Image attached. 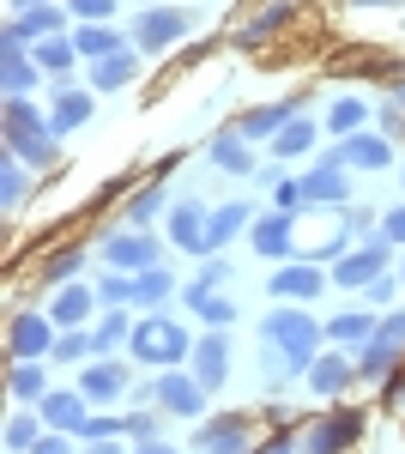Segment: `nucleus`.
I'll use <instances>...</instances> for the list:
<instances>
[{
	"mask_svg": "<svg viewBox=\"0 0 405 454\" xmlns=\"http://www.w3.org/2000/svg\"><path fill=\"white\" fill-rule=\"evenodd\" d=\"M321 340H327V327H315L297 303H278L261 321V370H267V387H284L291 376H308V364L321 357Z\"/></svg>",
	"mask_w": 405,
	"mask_h": 454,
	"instance_id": "f257e3e1",
	"label": "nucleus"
},
{
	"mask_svg": "<svg viewBox=\"0 0 405 454\" xmlns=\"http://www.w3.org/2000/svg\"><path fill=\"white\" fill-rule=\"evenodd\" d=\"M6 152L25 158V164H55V128L31 98H6Z\"/></svg>",
	"mask_w": 405,
	"mask_h": 454,
	"instance_id": "f03ea898",
	"label": "nucleus"
},
{
	"mask_svg": "<svg viewBox=\"0 0 405 454\" xmlns=\"http://www.w3.org/2000/svg\"><path fill=\"white\" fill-rule=\"evenodd\" d=\"M128 346H134V364H152V370H175L182 357H194V333H188V327H175L169 315L152 309V315H145V321L134 327V340H128Z\"/></svg>",
	"mask_w": 405,
	"mask_h": 454,
	"instance_id": "7ed1b4c3",
	"label": "nucleus"
},
{
	"mask_svg": "<svg viewBox=\"0 0 405 454\" xmlns=\"http://www.w3.org/2000/svg\"><path fill=\"white\" fill-rule=\"evenodd\" d=\"M188 31H194V12H182V6H139L134 49L139 55H164V49H175Z\"/></svg>",
	"mask_w": 405,
	"mask_h": 454,
	"instance_id": "20e7f679",
	"label": "nucleus"
},
{
	"mask_svg": "<svg viewBox=\"0 0 405 454\" xmlns=\"http://www.w3.org/2000/svg\"><path fill=\"white\" fill-rule=\"evenodd\" d=\"M55 340H61V327H55V315H49V309H19V315H12V327H6L12 364H43V357H55Z\"/></svg>",
	"mask_w": 405,
	"mask_h": 454,
	"instance_id": "39448f33",
	"label": "nucleus"
},
{
	"mask_svg": "<svg viewBox=\"0 0 405 454\" xmlns=\"http://www.w3.org/2000/svg\"><path fill=\"white\" fill-rule=\"evenodd\" d=\"M103 267H121V273L164 267V243L152 231H115V237H103Z\"/></svg>",
	"mask_w": 405,
	"mask_h": 454,
	"instance_id": "423d86ee",
	"label": "nucleus"
},
{
	"mask_svg": "<svg viewBox=\"0 0 405 454\" xmlns=\"http://www.w3.org/2000/svg\"><path fill=\"white\" fill-rule=\"evenodd\" d=\"M134 370L121 364V357H91L85 364V376H79V394L91 400V406H115V400H128L134 394Z\"/></svg>",
	"mask_w": 405,
	"mask_h": 454,
	"instance_id": "0eeeda50",
	"label": "nucleus"
},
{
	"mask_svg": "<svg viewBox=\"0 0 405 454\" xmlns=\"http://www.w3.org/2000/svg\"><path fill=\"white\" fill-rule=\"evenodd\" d=\"M387 248H393V243L375 237V243L339 254V261H333V285H339V291H370V285L381 279V267H387Z\"/></svg>",
	"mask_w": 405,
	"mask_h": 454,
	"instance_id": "6e6552de",
	"label": "nucleus"
},
{
	"mask_svg": "<svg viewBox=\"0 0 405 454\" xmlns=\"http://www.w3.org/2000/svg\"><path fill=\"white\" fill-rule=\"evenodd\" d=\"M36 79H49V73L36 67V55L25 49V43L0 36V98H31Z\"/></svg>",
	"mask_w": 405,
	"mask_h": 454,
	"instance_id": "1a4fd4ad",
	"label": "nucleus"
},
{
	"mask_svg": "<svg viewBox=\"0 0 405 454\" xmlns=\"http://www.w3.org/2000/svg\"><path fill=\"white\" fill-rule=\"evenodd\" d=\"M152 400H158V412H175V419H200L206 412V387L194 376H182V370H164L152 382Z\"/></svg>",
	"mask_w": 405,
	"mask_h": 454,
	"instance_id": "9d476101",
	"label": "nucleus"
},
{
	"mask_svg": "<svg viewBox=\"0 0 405 454\" xmlns=\"http://www.w3.org/2000/svg\"><path fill=\"white\" fill-rule=\"evenodd\" d=\"M224 376H230V333L206 327L200 340H194V382L212 394V387H224Z\"/></svg>",
	"mask_w": 405,
	"mask_h": 454,
	"instance_id": "9b49d317",
	"label": "nucleus"
},
{
	"mask_svg": "<svg viewBox=\"0 0 405 454\" xmlns=\"http://www.w3.org/2000/svg\"><path fill=\"white\" fill-rule=\"evenodd\" d=\"M206 224H212V212L200 207V200H175L169 207V243L182 248V254H194V261H206L212 248H206Z\"/></svg>",
	"mask_w": 405,
	"mask_h": 454,
	"instance_id": "f8f14e48",
	"label": "nucleus"
},
{
	"mask_svg": "<svg viewBox=\"0 0 405 454\" xmlns=\"http://www.w3.org/2000/svg\"><path fill=\"white\" fill-rule=\"evenodd\" d=\"M303 200L308 207H351V176H345L339 158H321V164L303 176Z\"/></svg>",
	"mask_w": 405,
	"mask_h": 454,
	"instance_id": "ddd939ff",
	"label": "nucleus"
},
{
	"mask_svg": "<svg viewBox=\"0 0 405 454\" xmlns=\"http://www.w3.org/2000/svg\"><path fill=\"white\" fill-rule=\"evenodd\" d=\"M357 430H363V419H357V412H327L321 424H308L303 449L308 454H345L351 442H357Z\"/></svg>",
	"mask_w": 405,
	"mask_h": 454,
	"instance_id": "4468645a",
	"label": "nucleus"
},
{
	"mask_svg": "<svg viewBox=\"0 0 405 454\" xmlns=\"http://www.w3.org/2000/svg\"><path fill=\"white\" fill-rule=\"evenodd\" d=\"M327 158H339L345 170H387L393 164V145H387V134H345L339 152H327Z\"/></svg>",
	"mask_w": 405,
	"mask_h": 454,
	"instance_id": "2eb2a0df",
	"label": "nucleus"
},
{
	"mask_svg": "<svg viewBox=\"0 0 405 454\" xmlns=\"http://www.w3.org/2000/svg\"><path fill=\"white\" fill-rule=\"evenodd\" d=\"M357 376H363V370H357V364H351V357H345L339 346H333V351H321V357L308 364V387H315L321 400H339V394L357 382Z\"/></svg>",
	"mask_w": 405,
	"mask_h": 454,
	"instance_id": "dca6fc26",
	"label": "nucleus"
},
{
	"mask_svg": "<svg viewBox=\"0 0 405 454\" xmlns=\"http://www.w3.org/2000/svg\"><path fill=\"white\" fill-rule=\"evenodd\" d=\"M278 303H308V297H321L327 291V279H321V267L315 261H291V267H278L272 273V285H267Z\"/></svg>",
	"mask_w": 405,
	"mask_h": 454,
	"instance_id": "f3484780",
	"label": "nucleus"
},
{
	"mask_svg": "<svg viewBox=\"0 0 405 454\" xmlns=\"http://www.w3.org/2000/svg\"><path fill=\"white\" fill-rule=\"evenodd\" d=\"M194 449H200V454H242V449H248V419H242V412L206 419L200 430H194Z\"/></svg>",
	"mask_w": 405,
	"mask_h": 454,
	"instance_id": "a211bd4d",
	"label": "nucleus"
},
{
	"mask_svg": "<svg viewBox=\"0 0 405 454\" xmlns=\"http://www.w3.org/2000/svg\"><path fill=\"white\" fill-rule=\"evenodd\" d=\"M297 115H303V98H278V104L248 109V115L237 121V134H242V140H278V128L297 121Z\"/></svg>",
	"mask_w": 405,
	"mask_h": 454,
	"instance_id": "6ab92c4d",
	"label": "nucleus"
},
{
	"mask_svg": "<svg viewBox=\"0 0 405 454\" xmlns=\"http://www.w3.org/2000/svg\"><path fill=\"white\" fill-rule=\"evenodd\" d=\"M36 412H43V424H49V430L79 436V424L91 419V400H85L79 387H55V394H43V406H36Z\"/></svg>",
	"mask_w": 405,
	"mask_h": 454,
	"instance_id": "aec40b11",
	"label": "nucleus"
},
{
	"mask_svg": "<svg viewBox=\"0 0 405 454\" xmlns=\"http://www.w3.org/2000/svg\"><path fill=\"white\" fill-rule=\"evenodd\" d=\"M61 31H67V12H61L55 0H43L31 12H12V25H6L12 43H43V36H61Z\"/></svg>",
	"mask_w": 405,
	"mask_h": 454,
	"instance_id": "412c9836",
	"label": "nucleus"
},
{
	"mask_svg": "<svg viewBox=\"0 0 405 454\" xmlns=\"http://www.w3.org/2000/svg\"><path fill=\"white\" fill-rule=\"evenodd\" d=\"M91 109H97V91H73V85H61L55 104H49V128H55V140H67L73 128H85Z\"/></svg>",
	"mask_w": 405,
	"mask_h": 454,
	"instance_id": "4be33fe9",
	"label": "nucleus"
},
{
	"mask_svg": "<svg viewBox=\"0 0 405 454\" xmlns=\"http://www.w3.org/2000/svg\"><path fill=\"white\" fill-rule=\"evenodd\" d=\"M291 231H297V212H278L272 207L267 218H254V254H267V261H284L291 254Z\"/></svg>",
	"mask_w": 405,
	"mask_h": 454,
	"instance_id": "5701e85b",
	"label": "nucleus"
},
{
	"mask_svg": "<svg viewBox=\"0 0 405 454\" xmlns=\"http://www.w3.org/2000/svg\"><path fill=\"white\" fill-rule=\"evenodd\" d=\"M182 303L200 315L206 327H230V321H237V297H218V285H206V279L188 285V291H182Z\"/></svg>",
	"mask_w": 405,
	"mask_h": 454,
	"instance_id": "b1692460",
	"label": "nucleus"
},
{
	"mask_svg": "<svg viewBox=\"0 0 405 454\" xmlns=\"http://www.w3.org/2000/svg\"><path fill=\"white\" fill-rule=\"evenodd\" d=\"M134 73H139V49H115V55L91 61V91L109 98V91H121V85H134Z\"/></svg>",
	"mask_w": 405,
	"mask_h": 454,
	"instance_id": "393cba45",
	"label": "nucleus"
},
{
	"mask_svg": "<svg viewBox=\"0 0 405 454\" xmlns=\"http://www.w3.org/2000/svg\"><path fill=\"white\" fill-rule=\"evenodd\" d=\"M97 309V285H61L55 297H49V315H55V327H79L85 315Z\"/></svg>",
	"mask_w": 405,
	"mask_h": 454,
	"instance_id": "a878e982",
	"label": "nucleus"
},
{
	"mask_svg": "<svg viewBox=\"0 0 405 454\" xmlns=\"http://www.w3.org/2000/svg\"><path fill=\"white\" fill-rule=\"evenodd\" d=\"M242 231H254V207H248V200H230V207L212 212V224H206V248L218 254V248L230 243V237H242Z\"/></svg>",
	"mask_w": 405,
	"mask_h": 454,
	"instance_id": "bb28decb",
	"label": "nucleus"
},
{
	"mask_svg": "<svg viewBox=\"0 0 405 454\" xmlns=\"http://www.w3.org/2000/svg\"><path fill=\"white\" fill-rule=\"evenodd\" d=\"M248 145L254 140H242V134H218V140L206 145V158L224 176H242V182H248V176H254V152H248Z\"/></svg>",
	"mask_w": 405,
	"mask_h": 454,
	"instance_id": "cd10ccee",
	"label": "nucleus"
},
{
	"mask_svg": "<svg viewBox=\"0 0 405 454\" xmlns=\"http://www.w3.org/2000/svg\"><path fill=\"white\" fill-rule=\"evenodd\" d=\"M370 333H375V315L370 309H345L327 321V340H333L339 351H363L370 346Z\"/></svg>",
	"mask_w": 405,
	"mask_h": 454,
	"instance_id": "c85d7f7f",
	"label": "nucleus"
},
{
	"mask_svg": "<svg viewBox=\"0 0 405 454\" xmlns=\"http://www.w3.org/2000/svg\"><path fill=\"white\" fill-rule=\"evenodd\" d=\"M169 291H182V285H175V273H169V267H145V273H134V309H164V297Z\"/></svg>",
	"mask_w": 405,
	"mask_h": 454,
	"instance_id": "c756f323",
	"label": "nucleus"
},
{
	"mask_svg": "<svg viewBox=\"0 0 405 454\" xmlns=\"http://www.w3.org/2000/svg\"><path fill=\"white\" fill-rule=\"evenodd\" d=\"M31 55H36V67L49 73V79H67V73H73V61H79V43H73V36L61 31V36H43V43H36Z\"/></svg>",
	"mask_w": 405,
	"mask_h": 454,
	"instance_id": "7c9ffc66",
	"label": "nucleus"
},
{
	"mask_svg": "<svg viewBox=\"0 0 405 454\" xmlns=\"http://www.w3.org/2000/svg\"><path fill=\"white\" fill-rule=\"evenodd\" d=\"M73 43H79V61H103V55H115V49H134L115 25H79Z\"/></svg>",
	"mask_w": 405,
	"mask_h": 454,
	"instance_id": "2f4dec72",
	"label": "nucleus"
},
{
	"mask_svg": "<svg viewBox=\"0 0 405 454\" xmlns=\"http://www.w3.org/2000/svg\"><path fill=\"white\" fill-rule=\"evenodd\" d=\"M25 194H31V164L25 158H12V152H0V207H25Z\"/></svg>",
	"mask_w": 405,
	"mask_h": 454,
	"instance_id": "473e14b6",
	"label": "nucleus"
},
{
	"mask_svg": "<svg viewBox=\"0 0 405 454\" xmlns=\"http://www.w3.org/2000/svg\"><path fill=\"white\" fill-rule=\"evenodd\" d=\"M164 182H145V188H139V194H128V224H134V231H152V224H158V218H164Z\"/></svg>",
	"mask_w": 405,
	"mask_h": 454,
	"instance_id": "72a5a7b5",
	"label": "nucleus"
},
{
	"mask_svg": "<svg viewBox=\"0 0 405 454\" xmlns=\"http://www.w3.org/2000/svg\"><path fill=\"white\" fill-rule=\"evenodd\" d=\"M128 340H134V315H128V309H109V315L97 321V333H91L97 357H115V351L128 346Z\"/></svg>",
	"mask_w": 405,
	"mask_h": 454,
	"instance_id": "f704fd0d",
	"label": "nucleus"
},
{
	"mask_svg": "<svg viewBox=\"0 0 405 454\" xmlns=\"http://www.w3.org/2000/svg\"><path fill=\"white\" fill-rule=\"evenodd\" d=\"M308 145H315V121H308V115H297V121H284V128H278L272 158H284V164H291V158H303Z\"/></svg>",
	"mask_w": 405,
	"mask_h": 454,
	"instance_id": "c9c22d12",
	"label": "nucleus"
},
{
	"mask_svg": "<svg viewBox=\"0 0 405 454\" xmlns=\"http://www.w3.org/2000/svg\"><path fill=\"white\" fill-rule=\"evenodd\" d=\"M43 394H49V370L43 364H12V400L19 406H43Z\"/></svg>",
	"mask_w": 405,
	"mask_h": 454,
	"instance_id": "e433bc0d",
	"label": "nucleus"
},
{
	"mask_svg": "<svg viewBox=\"0 0 405 454\" xmlns=\"http://www.w3.org/2000/svg\"><path fill=\"white\" fill-rule=\"evenodd\" d=\"M43 430H49V424H43V412H12V419H6V449L12 454H31L36 442H43Z\"/></svg>",
	"mask_w": 405,
	"mask_h": 454,
	"instance_id": "4c0bfd02",
	"label": "nucleus"
},
{
	"mask_svg": "<svg viewBox=\"0 0 405 454\" xmlns=\"http://www.w3.org/2000/svg\"><path fill=\"white\" fill-rule=\"evenodd\" d=\"M400 351H405V346H393V340H381V333H370V346L357 351V370H363V376H387V370L400 364Z\"/></svg>",
	"mask_w": 405,
	"mask_h": 454,
	"instance_id": "58836bf2",
	"label": "nucleus"
},
{
	"mask_svg": "<svg viewBox=\"0 0 405 454\" xmlns=\"http://www.w3.org/2000/svg\"><path fill=\"white\" fill-rule=\"evenodd\" d=\"M363 121H370V109L357 104V98H333V109H327V128H333L339 140H345V134H363Z\"/></svg>",
	"mask_w": 405,
	"mask_h": 454,
	"instance_id": "ea45409f",
	"label": "nucleus"
},
{
	"mask_svg": "<svg viewBox=\"0 0 405 454\" xmlns=\"http://www.w3.org/2000/svg\"><path fill=\"white\" fill-rule=\"evenodd\" d=\"M79 267H85V248H79V243L55 248V254H49V261H43V285H67L73 273H79Z\"/></svg>",
	"mask_w": 405,
	"mask_h": 454,
	"instance_id": "a19ab883",
	"label": "nucleus"
},
{
	"mask_svg": "<svg viewBox=\"0 0 405 454\" xmlns=\"http://www.w3.org/2000/svg\"><path fill=\"white\" fill-rule=\"evenodd\" d=\"M97 303H103V309H121V303H134V273L109 267V273L97 279Z\"/></svg>",
	"mask_w": 405,
	"mask_h": 454,
	"instance_id": "79ce46f5",
	"label": "nucleus"
},
{
	"mask_svg": "<svg viewBox=\"0 0 405 454\" xmlns=\"http://www.w3.org/2000/svg\"><path fill=\"white\" fill-rule=\"evenodd\" d=\"M284 19H291V0H278V6H267V12H261V19H248V25H242V49H254V43H261V36L267 31H278V25H284Z\"/></svg>",
	"mask_w": 405,
	"mask_h": 454,
	"instance_id": "37998d69",
	"label": "nucleus"
},
{
	"mask_svg": "<svg viewBox=\"0 0 405 454\" xmlns=\"http://www.w3.org/2000/svg\"><path fill=\"white\" fill-rule=\"evenodd\" d=\"M55 357L61 364H91L97 346H91V333H79V327H61V340H55Z\"/></svg>",
	"mask_w": 405,
	"mask_h": 454,
	"instance_id": "c03bdc74",
	"label": "nucleus"
},
{
	"mask_svg": "<svg viewBox=\"0 0 405 454\" xmlns=\"http://www.w3.org/2000/svg\"><path fill=\"white\" fill-rule=\"evenodd\" d=\"M79 436H85V442H115V436H128V419H109V412H91V419L79 424Z\"/></svg>",
	"mask_w": 405,
	"mask_h": 454,
	"instance_id": "a18cd8bd",
	"label": "nucleus"
},
{
	"mask_svg": "<svg viewBox=\"0 0 405 454\" xmlns=\"http://www.w3.org/2000/svg\"><path fill=\"white\" fill-rule=\"evenodd\" d=\"M67 12L79 25H109V12H115V0H67Z\"/></svg>",
	"mask_w": 405,
	"mask_h": 454,
	"instance_id": "49530a36",
	"label": "nucleus"
},
{
	"mask_svg": "<svg viewBox=\"0 0 405 454\" xmlns=\"http://www.w3.org/2000/svg\"><path fill=\"white\" fill-rule=\"evenodd\" d=\"M381 243L405 248V207H387V212H381Z\"/></svg>",
	"mask_w": 405,
	"mask_h": 454,
	"instance_id": "de8ad7c7",
	"label": "nucleus"
},
{
	"mask_svg": "<svg viewBox=\"0 0 405 454\" xmlns=\"http://www.w3.org/2000/svg\"><path fill=\"white\" fill-rule=\"evenodd\" d=\"M375 333H381V340H393V346H405V309H387L381 321H375Z\"/></svg>",
	"mask_w": 405,
	"mask_h": 454,
	"instance_id": "09e8293b",
	"label": "nucleus"
},
{
	"mask_svg": "<svg viewBox=\"0 0 405 454\" xmlns=\"http://www.w3.org/2000/svg\"><path fill=\"white\" fill-rule=\"evenodd\" d=\"M128 436L134 442H152L158 436V412H128Z\"/></svg>",
	"mask_w": 405,
	"mask_h": 454,
	"instance_id": "8fccbe9b",
	"label": "nucleus"
},
{
	"mask_svg": "<svg viewBox=\"0 0 405 454\" xmlns=\"http://www.w3.org/2000/svg\"><path fill=\"white\" fill-rule=\"evenodd\" d=\"M31 454H73V436L67 430H43V442H36Z\"/></svg>",
	"mask_w": 405,
	"mask_h": 454,
	"instance_id": "3c124183",
	"label": "nucleus"
},
{
	"mask_svg": "<svg viewBox=\"0 0 405 454\" xmlns=\"http://www.w3.org/2000/svg\"><path fill=\"white\" fill-rule=\"evenodd\" d=\"M381 128H387V140H393V134H405V104H387V109H381Z\"/></svg>",
	"mask_w": 405,
	"mask_h": 454,
	"instance_id": "603ef678",
	"label": "nucleus"
},
{
	"mask_svg": "<svg viewBox=\"0 0 405 454\" xmlns=\"http://www.w3.org/2000/svg\"><path fill=\"white\" fill-rule=\"evenodd\" d=\"M261 454H303V436H291V430H284V436H272Z\"/></svg>",
	"mask_w": 405,
	"mask_h": 454,
	"instance_id": "864d4df0",
	"label": "nucleus"
},
{
	"mask_svg": "<svg viewBox=\"0 0 405 454\" xmlns=\"http://www.w3.org/2000/svg\"><path fill=\"white\" fill-rule=\"evenodd\" d=\"M387 297H393V279H387V273H381V279L370 285V303H375V309H381V303H387Z\"/></svg>",
	"mask_w": 405,
	"mask_h": 454,
	"instance_id": "5fc2aeb1",
	"label": "nucleus"
},
{
	"mask_svg": "<svg viewBox=\"0 0 405 454\" xmlns=\"http://www.w3.org/2000/svg\"><path fill=\"white\" fill-rule=\"evenodd\" d=\"M134 454H175V449H169V442H158V436H152V442H139Z\"/></svg>",
	"mask_w": 405,
	"mask_h": 454,
	"instance_id": "6e6d98bb",
	"label": "nucleus"
},
{
	"mask_svg": "<svg viewBox=\"0 0 405 454\" xmlns=\"http://www.w3.org/2000/svg\"><path fill=\"white\" fill-rule=\"evenodd\" d=\"M387 400H405V376H387Z\"/></svg>",
	"mask_w": 405,
	"mask_h": 454,
	"instance_id": "4d7b16f0",
	"label": "nucleus"
},
{
	"mask_svg": "<svg viewBox=\"0 0 405 454\" xmlns=\"http://www.w3.org/2000/svg\"><path fill=\"white\" fill-rule=\"evenodd\" d=\"M91 454H121V442H91Z\"/></svg>",
	"mask_w": 405,
	"mask_h": 454,
	"instance_id": "13d9d810",
	"label": "nucleus"
},
{
	"mask_svg": "<svg viewBox=\"0 0 405 454\" xmlns=\"http://www.w3.org/2000/svg\"><path fill=\"white\" fill-rule=\"evenodd\" d=\"M6 6H12V12H31V6H43V0H6Z\"/></svg>",
	"mask_w": 405,
	"mask_h": 454,
	"instance_id": "bf43d9fd",
	"label": "nucleus"
},
{
	"mask_svg": "<svg viewBox=\"0 0 405 454\" xmlns=\"http://www.w3.org/2000/svg\"><path fill=\"white\" fill-rule=\"evenodd\" d=\"M387 98H400V104H405V79H393V85H387Z\"/></svg>",
	"mask_w": 405,
	"mask_h": 454,
	"instance_id": "052dcab7",
	"label": "nucleus"
},
{
	"mask_svg": "<svg viewBox=\"0 0 405 454\" xmlns=\"http://www.w3.org/2000/svg\"><path fill=\"white\" fill-rule=\"evenodd\" d=\"M351 6H387V0H351Z\"/></svg>",
	"mask_w": 405,
	"mask_h": 454,
	"instance_id": "680f3d73",
	"label": "nucleus"
},
{
	"mask_svg": "<svg viewBox=\"0 0 405 454\" xmlns=\"http://www.w3.org/2000/svg\"><path fill=\"white\" fill-rule=\"evenodd\" d=\"M139 6H164V0H139Z\"/></svg>",
	"mask_w": 405,
	"mask_h": 454,
	"instance_id": "e2e57ef3",
	"label": "nucleus"
},
{
	"mask_svg": "<svg viewBox=\"0 0 405 454\" xmlns=\"http://www.w3.org/2000/svg\"><path fill=\"white\" fill-rule=\"evenodd\" d=\"M400 285H405V261H400Z\"/></svg>",
	"mask_w": 405,
	"mask_h": 454,
	"instance_id": "0e129e2a",
	"label": "nucleus"
}]
</instances>
